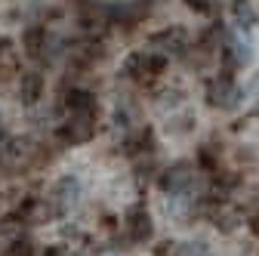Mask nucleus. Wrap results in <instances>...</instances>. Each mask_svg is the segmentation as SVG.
Wrapping results in <instances>:
<instances>
[{
    "label": "nucleus",
    "mask_w": 259,
    "mask_h": 256,
    "mask_svg": "<svg viewBox=\"0 0 259 256\" xmlns=\"http://www.w3.org/2000/svg\"><path fill=\"white\" fill-rule=\"evenodd\" d=\"M207 102L213 108H225V111H229V108H235L241 102V87L235 80H229V77L210 80L207 83Z\"/></svg>",
    "instance_id": "obj_1"
},
{
    "label": "nucleus",
    "mask_w": 259,
    "mask_h": 256,
    "mask_svg": "<svg viewBox=\"0 0 259 256\" xmlns=\"http://www.w3.org/2000/svg\"><path fill=\"white\" fill-rule=\"evenodd\" d=\"M93 120H96V111H71V117L62 126V139L65 142H87V139H93V133H96Z\"/></svg>",
    "instance_id": "obj_2"
},
{
    "label": "nucleus",
    "mask_w": 259,
    "mask_h": 256,
    "mask_svg": "<svg viewBox=\"0 0 259 256\" xmlns=\"http://www.w3.org/2000/svg\"><path fill=\"white\" fill-rule=\"evenodd\" d=\"M191 182H194V167L191 164H173L160 176V188H164L167 195H188Z\"/></svg>",
    "instance_id": "obj_3"
},
{
    "label": "nucleus",
    "mask_w": 259,
    "mask_h": 256,
    "mask_svg": "<svg viewBox=\"0 0 259 256\" xmlns=\"http://www.w3.org/2000/svg\"><path fill=\"white\" fill-rule=\"evenodd\" d=\"M167 65L164 56H151V53H133L123 62V74L126 77H142V74H160Z\"/></svg>",
    "instance_id": "obj_4"
},
{
    "label": "nucleus",
    "mask_w": 259,
    "mask_h": 256,
    "mask_svg": "<svg viewBox=\"0 0 259 256\" xmlns=\"http://www.w3.org/2000/svg\"><path fill=\"white\" fill-rule=\"evenodd\" d=\"M151 216L142 210V207H133L126 213V235H130V241H136V244H145L148 238H151Z\"/></svg>",
    "instance_id": "obj_5"
},
{
    "label": "nucleus",
    "mask_w": 259,
    "mask_h": 256,
    "mask_svg": "<svg viewBox=\"0 0 259 256\" xmlns=\"http://www.w3.org/2000/svg\"><path fill=\"white\" fill-rule=\"evenodd\" d=\"M80 201V182L74 176H62L59 185H56V207L59 213H68L71 207H77Z\"/></svg>",
    "instance_id": "obj_6"
},
{
    "label": "nucleus",
    "mask_w": 259,
    "mask_h": 256,
    "mask_svg": "<svg viewBox=\"0 0 259 256\" xmlns=\"http://www.w3.org/2000/svg\"><path fill=\"white\" fill-rule=\"evenodd\" d=\"M185 44H188V34L182 28H170V31H160V34L151 37V47L160 53H182Z\"/></svg>",
    "instance_id": "obj_7"
},
{
    "label": "nucleus",
    "mask_w": 259,
    "mask_h": 256,
    "mask_svg": "<svg viewBox=\"0 0 259 256\" xmlns=\"http://www.w3.org/2000/svg\"><path fill=\"white\" fill-rule=\"evenodd\" d=\"M40 93H44V77L37 71H25L22 74V83H19V99L25 105H34L40 99Z\"/></svg>",
    "instance_id": "obj_8"
},
{
    "label": "nucleus",
    "mask_w": 259,
    "mask_h": 256,
    "mask_svg": "<svg viewBox=\"0 0 259 256\" xmlns=\"http://www.w3.org/2000/svg\"><path fill=\"white\" fill-rule=\"evenodd\" d=\"M68 108L71 111H96V96L90 90H71L68 93Z\"/></svg>",
    "instance_id": "obj_9"
},
{
    "label": "nucleus",
    "mask_w": 259,
    "mask_h": 256,
    "mask_svg": "<svg viewBox=\"0 0 259 256\" xmlns=\"http://www.w3.org/2000/svg\"><path fill=\"white\" fill-rule=\"evenodd\" d=\"M232 13H235V22H238V25H244V28L256 25V19H259V13L253 10V4H250V0H235Z\"/></svg>",
    "instance_id": "obj_10"
},
{
    "label": "nucleus",
    "mask_w": 259,
    "mask_h": 256,
    "mask_svg": "<svg viewBox=\"0 0 259 256\" xmlns=\"http://www.w3.org/2000/svg\"><path fill=\"white\" fill-rule=\"evenodd\" d=\"M44 40H47V31H44L40 25L28 28V31H25V37H22V44H25V50H28L31 56H37V53L44 50Z\"/></svg>",
    "instance_id": "obj_11"
},
{
    "label": "nucleus",
    "mask_w": 259,
    "mask_h": 256,
    "mask_svg": "<svg viewBox=\"0 0 259 256\" xmlns=\"http://www.w3.org/2000/svg\"><path fill=\"white\" fill-rule=\"evenodd\" d=\"M176 256H207V244H201V241L182 244V247L176 250Z\"/></svg>",
    "instance_id": "obj_12"
},
{
    "label": "nucleus",
    "mask_w": 259,
    "mask_h": 256,
    "mask_svg": "<svg viewBox=\"0 0 259 256\" xmlns=\"http://www.w3.org/2000/svg\"><path fill=\"white\" fill-rule=\"evenodd\" d=\"M16 256H31V244H28V241L16 244Z\"/></svg>",
    "instance_id": "obj_13"
},
{
    "label": "nucleus",
    "mask_w": 259,
    "mask_h": 256,
    "mask_svg": "<svg viewBox=\"0 0 259 256\" xmlns=\"http://www.w3.org/2000/svg\"><path fill=\"white\" fill-rule=\"evenodd\" d=\"M185 4H188L191 10H207V4H204V0H185Z\"/></svg>",
    "instance_id": "obj_14"
},
{
    "label": "nucleus",
    "mask_w": 259,
    "mask_h": 256,
    "mask_svg": "<svg viewBox=\"0 0 259 256\" xmlns=\"http://www.w3.org/2000/svg\"><path fill=\"white\" fill-rule=\"evenodd\" d=\"M44 256H65V253H62V247H50V250H47Z\"/></svg>",
    "instance_id": "obj_15"
},
{
    "label": "nucleus",
    "mask_w": 259,
    "mask_h": 256,
    "mask_svg": "<svg viewBox=\"0 0 259 256\" xmlns=\"http://www.w3.org/2000/svg\"><path fill=\"white\" fill-rule=\"evenodd\" d=\"M0 142H4V133H0Z\"/></svg>",
    "instance_id": "obj_16"
}]
</instances>
